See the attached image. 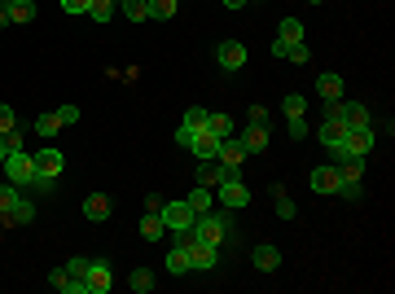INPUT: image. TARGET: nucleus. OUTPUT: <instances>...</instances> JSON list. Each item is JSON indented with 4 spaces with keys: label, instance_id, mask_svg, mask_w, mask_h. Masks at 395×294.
I'll return each instance as SVG.
<instances>
[{
    "label": "nucleus",
    "instance_id": "obj_1",
    "mask_svg": "<svg viewBox=\"0 0 395 294\" xmlns=\"http://www.w3.org/2000/svg\"><path fill=\"white\" fill-rule=\"evenodd\" d=\"M233 233V224H228V216H198L193 224H189V237H198V241H211V246H220V241Z\"/></svg>",
    "mask_w": 395,
    "mask_h": 294
},
{
    "label": "nucleus",
    "instance_id": "obj_2",
    "mask_svg": "<svg viewBox=\"0 0 395 294\" xmlns=\"http://www.w3.org/2000/svg\"><path fill=\"white\" fill-rule=\"evenodd\" d=\"M216 193H220V202H224V211H242L246 202H251V189H246V181H242V172H228L224 181L216 185Z\"/></svg>",
    "mask_w": 395,
    "mask_h": 294
},
{
    "label": "nucleus",
    "instance_id": "obj_3",
    "mask_svg": "<svg viewBox=\"0 0 395 294\" xmlns=\"http://www.w3.org/2000/svg\"><path fill=\"white\" fill-rule=\"evenodd\" d=\"M5 176H9V185H31L36 181V158L27 150H9L5 154Z\"/></svg>",
    "mask_w": 395,
    "mask_h": 294
},
{
    "label": "nucleus",
    "instance_id": "obj_4",
    "mask_svg": "<svg viewBox=\"0 0 395 294\" xmlns=\"http://www.w3.org/2000/svg\"><path fill=\"white\" fill-rule=\"evenodd\" d=\"M158 216H162V224H167L172 233H189V224L198 220V216H193V206H189V198H185V202H180V198H176V202H162Z\"/></svg>",
    "mask_w": 395,
    "mask_h": 294
},
{
    "label": "nucleus",
    "instance_id": "obj_5",
    "mask_svg": "<svg viewBox=\"0 0 395 294\" xmlns=\"http://www.w3.org/2000/svg\"><path fill=\"white\" fill-rule=\"evenodd\" d=\"M62 167H66V158H62L57 145H44V150H36V176H40V181H57Z\"/></svg>",
    "mask_w": 395,
    "mask_h": 294
},
{
    "label": "nucleus",
    "instance_id": "obj_6",
    "mask_svg": "<svg viewBox=\"0 0 395 294\" xmlns=\"http://www.w3.org/2000/svg\"><path fill=\"white\" fill-rule=\"evenodd\" d=\"M373 150V127H356V132H352V127H347V141H342L338 145V158H347V154H360V158H365Z\"/></svg>",
    "mask_w": 395,
    "mask_h": 294
},
{
    "label": "nucleus",
    "instance_id": "obj_7",
    "mask_svg": "<svg viewBox=\"0 0 395 294\" xmlns=\"http://www.w3.org/2000/svg\"><path fill=\"white\" fill-rule=\"evenodd\" d=\"M228 172H233V167H224L220 158H198V185H207V189H216Z\"/></svg>",
    "mask_w": 395,
    "mask_h": 294
},
{
    "label": "nucleus",
    "instance_id": "obj_8",
    "mask_svg": "<svg viewBox=\"0 0 395 294\" xmlns=\"http://www.w3.org/2000/svg\"><path fill=\"white\" fill-rule=\"evenodd\" d=\"M216 62L224 71H242L246 66V44H237V40H224L220 48H216Z\"/></svg>",
    "mask_w": 395,
    "mask_h": 294
},
{
    "label": "nucleus",
    "instance_id": "obj_9",
    "mask_svg": "<svg viewBox=\"0 0 395 294\" xmlns=\"http://www.w3.org/2000/svg\"><path fill=\"white\" fill-rule=\"evenodd\" d=\"M307 185H312V193H338L342 176H338V167H312Z\"/></svg>",
    "mask_w": 395,
    "mask_h": 294
},
{
    "label": "nucleus",
    "instance_id": "obj_10",
    "mask_svg": "<svg viewBox=\"0 0 395 294\" xmlns=\"http://www.w3.org/2000/svg\"><path fill=\"white\" fill-rule=\"evenodd\" d=\"M224 167H233V172H242V162H246V145H242V136H224L220 141V154H216Z\"/></svg>",
    "mask_w": 395,
    "mask_h": 294
},
{
    "label": "nucleus",
    "instance_id": "obj_11",
    "mask_svg": "<svg viewBox=\"0 0 395 294\" xmlns=\"http://www.w3.org/2000/svg\"><path fill=\"white\" fill-rule=\"evenodd\" d=\"M36 220V202H27V198H18L9 211H0V224L5 228H18V224H31Z\"/></svg>",
    "mask_w": 395,
    "mask_h": 294
},
{
    "label": "nucleus",
    "instance_id": "obj_12",
    "mask_svg": "<svg viewBox=\"0 0 395 294\" xmlns=\"http://www.w3.org/2000/svg\"><path fill=\"white\" fill-rule=\"evenodd\" d=\"M189 150H193L198 158H216V154H220V136L211 132V127H198L193 141H189Z\"/></svg>",
    "mask_w": 395,
    "mask_h": 294
},
{
    "label": "nucleus",
    "instance_id": "obj_13",
    "mask_svg": "<svg viewBox=\"0 0 395 294\" xmlns=\"http://www.w3.org/2000/svg\"><path fill=\"white\" fill-rule=\"evenodd\" d=\"M189 241V264L193 268H216V246L211 241H198V237H185Z\"/></svg>",
    "mask_w": 395,
    "mask_h": 294
},
{
    "label": "nucleus",
    "instance_id": "obj_14",
    "mask_svg": "<svg viewBox=\"0 0 395 294\" xmlns=\"http://www.w3.org/2000/svg\"><path fill=\"white\" fill-rule=\"evenodd\" d=\"M317 141H321V145H329V150H338V145L347 141V123H338V119H325V123L317 127Z\"/></svg>",
    "mask_w": 395,
    "mask_h": 294
},
{
    "label": "nucleus",
    "instance_id": "obj_15",
    "mask_svg": "<svg viewBox=\"0 0 395 294\" xmlns=\"http://www.w3.org/2000/svg\"><path fill=\"white\" fill-rule=\"evenodd\" d=\"M110 211H114V202L106 198V193H88V198H84V216H88L92 224H102V220H110Z\"/></svg>",
    "mask_w": 395,
    "mask_h": 294
},
{
    "label": "nucleus",
    "instance_id": "obj_16",
    "mask_svg": "<svg viewBox=\"0 0 395 294\" xmlns=\"http://www.w3.org/2000/svg\"><path fill=\"white\" fill-rule=\"evenodd\" d=\"M242 145H246V154H263V150H268V127H263V123H246Z\"/></svg>",
    "mask_w": 395,
    "mask_h": 294
},
{
    "label": "nucleus",
    "instance_id": "obj_17",
    "mask_svg": "<svg viewBox=\"0 0 395 294\" xmlns=\"http://www.w3.org/2000/svg\"><path fill=\"white\" fill-rule=\"evenodd\" d=\"M255 268L259 272H277V268H282V246H272V241L255 246Z\"/></svg>",
    "mask_w": 395,
    "mask_h": 294
},
{
    "label": "nucleus",
    "instance_id": "obj_18",
    "mask_svg": "<svg viewBox=\"0 0 395 294\" xmlns=\"http://www.w3.org/2000/svg\"><path fill=\"white\" fill-rule=\"evenodd\" d=\"M84 281H88V294H106L110 290V264H97V259H92Z\"/></svg>",
    "mask_w": 395,
    "mask_h": 294
},
{
    "label": "nucleus",
    "instance_id": "obj_19",
    "mask_svg": "<svg viewBox=\"0 0 395 294\" xmlns=\"http://www.w3.org/2000/svg\"><path fill=\"white\" fill-rule=\"evenodd\" d=\"M317 92L325 97V102H338V97H342V75H334V71L317 75Z\"/></svg>",
    "mask_w": 395,
    "mask_h": 294
},
{
    "label": "nucleus",
    "instance_id": "obj_20",
    "mask_svg": "<svg viewBox=\"0 0 395 294\" xmlns=\"http://www.w3.org/2000/svg\"><path fill=\"white\" fill-rule=\"evenodd\" d=\"M189 268H193V264H189V241H180V246L167 251V272L180 276V272H189Z\"/></svg>",
    "mask_w": 395,
    "mask_h": 294
},
{
    "label": "nucleus",
    "instance_id": "obj_21",
    "mask_svg": "<svg viewBox=\"0 0 395 294\" xmlns=\"http://www.w3.org/2000/svg\"><path fill=\"white\" fill-rule=\"evenodd\" d=\"M162 233H167L162 216H158V211H145V216H141V237H145V241H158Z\"/></svg>",
    "mask_w": 395,
    "mask_h": 294
},
{
    "label": "nucleus",
    "instance_id": "obj_22",
    "mask_svg": "<svg viewBox=\"0 0 395 294\" xmlns=\"http://www.w3.org/2000/svg\"><path fill=\"white\" fill-rule=\"evenodd\" d=\"M277 40H282V44H299V40H303V22H299V18H282V27H277Z\"/></svg>",
    "mask_w": 395,
    "mask_h": 294
},
{
    "label": "nucleus",
    "instance_id": "obj_23",
    "mask_svg": "<svg viewBox=\"0 0 395 294\" xmlns=\"http://www.w3.org/2000/svg\"><path fill=\"white\" fill-rule=\"evenodd\" d=\"M342 123H347L352 132H356V127H369V106H356V102H347V114H342Z\"/></svg>",
    "mask_w": 395,
    "mask_h": 294
},
{
    "label": "nucleus",
    "instance_id": "obj_24",
    "mask_svg": "<svg viewBox=\"0 0 395 294\" xmlns=\"http://www.w3.org/2000/svg\"><path fill=\"white\" fill-rule=\"evenodd\" d=\"M272 198H277V216H282V220H294V216H299V206H294V198H290L282 185L272 189Z\"/></svg>",
    "mask_w": 395,
    "mask_h": 294
},
{
    "label": "nucleus",
    "instance_id": "obj_25",
    "mask_svg": "<svg viewBox=\"0 0 395 294\" xmlns=\"http://www.w3.org/2000/svg\"><path fill=\"white\" fill-rule=\"evenodd\" d=\"M123 18L127 22H145L150 18V0H123Z\"/></svg>",
    "mask_w": 395,
    "mask_h": 294
},
{
    "label": "nucleus",
    "instance_id": "obj_26",
    "mask_svg": "<svg viewBox=\"0 0 395 294\" xmlns=\"http://www.w3.org/2000/svg\"><path fill=\"white\" fill-rule=\"evenodd\" d=\"M127 286L137 290V294H150V290H154V272H150V268H137V272L127 276Z\"/></svg>",
    "mask_w": 395,
    "mask_h": 294
},
{
    "label": "nucleus",
    "instance_id": "obj_27",
    "mask_svg": "<svg viewBox=\"0 0 395 294\" xmlns=\"http://www.w3.org/2000/svg\"><path fill=\"white\" fill-rule=\"evenodd\" d=\"M189 206H193V216H207V211H211V189L198 185V189L189 193Z\"/></svg>",
    "mask_w": 395,
    "mask_h": 294
},
{
    "label": "nucleus",
    "instance_id": "obj_28",
    "mask_svg": "<svg viewBox=\"0 0 395 294\" xmlns=\"http://www.w3.org/2000/svg\"><path fill=\"white\" fill-rule=\"evenodd\" d=\"M207 127H211V132H216L220 141H224V136H233V119H228V114H207Z\"/></svg>",
    "mask_w": 395,
    "mask_h": 294
},
{
    "label": "nucleus",
    "instance_id": "obj_29",
    "mask_svg": "<svg viewBox=\"0 0 395 294\" xmlns=\"http://www.w3.org/2000/svg\"><path fill=\"white\" fill-rule=\"evenodd\" d=\"M36 132H40V136H48V141H53V136L62 132V123H57V114H36Z\"/></svg>",
    "mask_w": 395,
    "mask_h": 294
},
{
    "label": "nucleus",
    "instance_id": "obj_30",
    "mask_svg": "<svg viewBox=\"0 0 395 294\" xmlns=\"http://www.w3.org/2000/svg\"><path fill=\"white\" fill-rule=\"evenodd\" d=\"M110 13H114V0H92L84 18H92V22H110Z\"/></svg>",
    "mask_w": 395,
    "mask_h": 294
},
{
    "label": "nucleus",
    "instance_id": "obj_31",
    "mask_svg": "<svg viewBox=\"0 0 395 294\" xmlns=\"http://www.w3.org/2000/svg\"><path fill=\"white\" fill-rule=\"evenodd\" d=\"M282 57H290L294 62V66H307V62H312V53H307V44L299 40V44H286V53Z\"/></svg>",
    "mask_w": 395,
    "mask_h": 294
},
{
    "label": "nucleus",
    "instance_id": "obj_32",
    "mask_svg": "<svg viewBox=\"0 0 395 294\" xmlns=\"http://www.w3.org/2000/svg\"><path fill=\"white\" fill-rule=\"evenodd\" d=\"M282 110H286V119H299V114H307V102H303L299 92H290L286 102H282Z\"/></svg>",
    "mask_w": 395,
    "mask_h": 294
},
{
    "label": "nucleus",
    "instance_id": "obj_33",
    "mask_svg": "<svg viewBox=\"0 0 395 294\" xmlns=\"http://www.w3.org/2000/svg\"><path fill=\"white\" fill-rule=\"evenodd\" d=\"M180 123H185L189 132H198V127H207V110H202V106H189V110H185V119H180Z\"/></svg>",
    "mask_w": 395,
    "mask_h": 294
},
{
    "label": "nucleus",
    "instance_id": "obj_34",
    "mask_svg": "<svg viewBox=\"0 0 395 294\" xmlns=\"http://www.w3.org/2000/svg\"><path fill=\"white\" fill-rule=\"evenodd\" d=\"M9 18H13V22H31V18H36V5H31V0H13Z\"/></svg>",
    "mask_w": 395,
    "mask_h": 294
},
{
    "label": "nucleus",
    "instance_id": "obj_35",
    "mask_svg": "<svg viewBox=\"0 0 395 294\" xmlns=\"http://www.w3.org/2000/svg\"><path fill=\"white\" fill-rule=\"evenodd\" d=\"M150 18H176V0H150Z\"/></svg>",
    "mask_w": 395,
    "mask_h": 294
},
{
    "label": "nucleus",
    "instance_id": "obj_36",
    "mask_svg": "<svg viewBox=\"0 0 395 294\" xmlns=\"http://www.w3.org/2000/svg\"><path fill=\"white\" fill-rule=\"evenodd\" d=\"M48 286H53L57 294H71V272H66V268H53V272H48Z\"/></svg>",
    "mask_w": 395,
    "mask_h": 294
},
{
    "label": "nucleus",
    "instance_id": "obj_37",
    "mask_svg": "<svg viewBox=\"0 0 395 294\" xmlns=\"http://www.w3.org/2000/svg\"><path fill=\"white\" fill-rule=\"evenodd\" d=\"M53 114H57V123H62V127H71V123H79V106H57Z\"/></svg>",
    "mask_w": 395,
    "mask_h": 294
},
{
    "label": "nucleus",
    "instance_id": "obj_38",
    "mask_svg": "<svg viewBox=\"0 0 395 294\" xmlns=\"http://www.w3.org/2000/svg\"><path fill=\"white\" fill-rule=\"evenodd\" d=\"M18 198H22V193H18V185H0V211H9Z\"/></svg>",
    "mask_w": 395,
    "mask_h": 294
},
{
    "label": "nucleus",
    "instance_id": "obj_39",
    "mask_svg": "<svg viewBox=\"0 0 395 294\" xmlns=\"http://www.w3.org/2000/svg\"><path fill=\"white\" fill-rule=\"evenodd\" d=\"M13 127H18V119H13V106H0V136L13 132Z\"/></svg>",
    "mask_w": 395,
    "mask_h": 294
},
{
    "label": "nucleus",
    "instance_id": "obj_40",
    "mask_svg": "<svg viewBox=\"0 0 395 294\" xmlns=\"http://www.w3.org/2000/svg\"><path fill=\"white\" fill-rule=\"evenodd\" d=\"M290 136H294V141L312 136V127H307V119H303V114H299V119H290Z\"/></svg>",
    "mask_w": 395,
    "mask_h": 294
},
{
    "label": "nucleus",
    "instance_id": "obj_41",
    "mask_svg": "<svg viewBox=\"0 0 395 294\" xmlns=\"http://www.w3.org/2000/svg\"><path fill=\"white\" fill-rule=\"evenodd\" d=\"M88 264H92L88 255H75V259H71V268H66V272H71V276H88Z\"/></svg>",
    "mask_w": 395,
    "mask_h": 294
},
{
    "label": "nucleus",
    "instance_id": "obj_42",
    "mask_svg": "<svg viewBox=\"0 0 395 294\" xmlns=\"http://www.w3.org/2000/svg\"><path fill=\"white\" fill-rule=\"evenodd\" d=\"M246 123H263V127H268V110H263V106H251V110H246Z\"/></svg>",
    "mask_w": 395,
    "mask_h": 294
},
{
    "label": "nucleus",
    "instance_id": "obj_43",
    "mask_svg": "<svg viewBox=\"0 0 395 294\" xmlns=\"http://www.w3.org/2000/svg\"><path fill=\"white\" fill-rule=\"evenodd\" d=\"M342 114H347V102H342V97H338V102H329V110H325V119H338V123H342Z\"/></svg>",
    "mask_w": 395,
    "mask_h": 294
},
{
    "label": "nucleus",
    "instance_id": "obj_44",
    "mask_svg": "<svg viewBox=\"0 0 395 294\" xmlns=\"http://www.w3.org/2000/svg\"><path fill=\"white\" fill-rule=\"evenodd\" d=\"M88 5H92V0H62L66 13H88Z\"/></svg>",
    "mask_w": 395,
    "mask_h": 294
},
{
    "label": "nucleus",
    "instance_id": "obj_45",
    "mask_svg": "<svg viewBox=\"0 0 395 294\" xmlns=\"http://www.w3.org/2000/svg\"><path fill=\"white\" fill-rule=\"evenodd\" d=\"M189 141H193V132H189L185 123H180V127H176V145H185V150H189Z\"/></svg>",
    "mask_w": 395,
    "mask_h": 294
},
{
    "label": "nucleus",
    "instance_id": "obj_46",
    "mask_svg": "<svg viewBox=\"0 0 395 294\" xmlns=\"http://www.w3.org/2000/svg\"><path fill=\"white\" fill-rule=\"evenodd\" d=\"M224 5H228V9H242V5H251V0H224Z\"/></svg>",
    "mask_w": 395,
    "mask_h": 294
},
{
    "label": "nucleus",
    "instance_id": "obj_47",
    "mask_svg": "<svg viewBox=\"0 0 395 294\" xmlns=\"http://www.w3.org/2000/svg\"><path fill=\"white\" fill-rule=\"evenodd\" d=\"M13 18H9V9H0V27H9Z\"/></svg>",
    "mask_w": 395,
    "mask_h": 294
},
{
    "label": "nucleus",
    "instance_id": "obj_48",
    "mask_svg": "<svg viewBox=\"0 0 395 294\" xmlns=\"http://www.w3.org/2000/svg\"><path fill=\"white\" fill-rule=\"evenodd\" d=\"M5 154H9V150H5V141H0V167H5Z\"/></svg>",
    "mask_w": 395,
    "mask_h": 294
},
{
    "label": "nucleus",
    "instance_id": "obj_49",
    "mask_svg": "<svg viewBox=\"0 0 395 294\" xmlns=\"http://www.w3.org/2000/svg\"><path fill=\"white\" fill-rule=\"evenodd\" d=\"M307 5H325V0H307Z\"/></svg>",
    "mask_w": 395,
    "mask_h": 294
}]
</instances>
